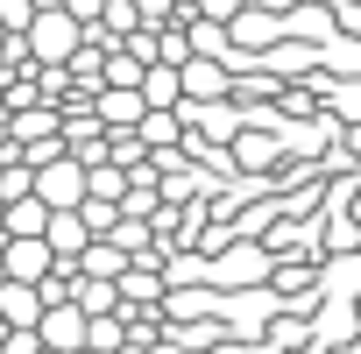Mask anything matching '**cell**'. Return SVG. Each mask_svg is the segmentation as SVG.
<instances>
[{
  "mask_svg": "<svg viewBox=\"0 0 361 354\" xmlns=\"http://www.w3.org/2000/svg\"><path fill=\"white\" fill-rule=\"evenodd\" d=\"M85 241H92V234H85V220H78V206H64V213H50V220H43V248H50L57 262H71V255H78Z\"/></svg>",
  "mask_w": 361,
  "mask_h": 354,
  "instance_id": "cell-6",
  "label": "cell"
},
{
  "mask_svg": "<svg viewBox=\"0 0 361 354\" xmlns=\"http://www.w3.org/2000/svg\"><path fill=\"white\" fill-rule=\"evenodd\" d=\"M92 121L99 128H135L142 121V92L135 85H92Z\"/></svg>",
  "mask_w": 361,
  "mask_h": 354,
  "instance_id": "cell-5",
  "label": "cell"
},
{
  "mask_svg": "<svg viewBox=\"0 0 361 354\" xmlns=\"http://www.w3.org/2000/svg\"><path fill=\"white\" fill-rule=\"evenodd\" d=\"M276 156V142H255V135H241V163H269Z\"/></svg>",
  "mask_w": 361,
  "mask_h": 354,
  "instance_id": "cell-13",
  "label": "cell"
},
{
  "mask_svg": "<svg viewBox=\"0 0 361 354\" xmlns=\"http://www.w3.org/2000/svg\"><path fill=\"white\" fill-rule=\"evenodd\" d=\"M36 354H57V347H43V340H36Z\"/></svg>",
  "mask_w": 361,
  "mask_h": 354,
  "instance_id": "cell-16",
  "label": "cell"
},
{
  "mask_svg": "<svg viewBox=\"0 0 361 354\" xmlns=\"http://www.w3.org/2000/svg\"><path fill=\"white\" fill-rule=\"evenodd\" d=\"M29 192H36L50 213L78 206V199H85V163H78V156H64V149H57V156H43V163L29 170Z\"/></svg>",
  "mask_w": 361,
  "mask_h": 354,
  "instance_id": "cell-2",
  "label": "cell"
},
{
  "mask_svg": "<svg viewBox=\"0 0 361 354\" xmlns=\"http://www.w3.org/2000/svg\"><path fill=\"white\" fill-rule=\"evenodd\" d=\"M255 8H290V0H255Z\"/></svg>",
  "mask_w": 361,
  "mask_h": 354,
  "instance_id": "cell-15",
  "label": "cell"
},
{
  "mask_svg": "<svg viewBox=\"0 0 361 354\" xmlns=\"http://www.w3.org/2000/svg\"><path fill=\"white\" fill-rule=\"evenodd\" d=\"M177 92H185V99H227V64L192 50L185 64H177Z\"/></svg>",
  "mask_w": 361,
  "mask_h": 354,
  "instance_id": "cell-4",
  "label": "cell"
},
{
  "mask_svg": "<svg viewBox=\"0 0 361 354\" xmlns=\"http://www.w3.org/2000/svg\"><path fill=\"white\" fill-rule=\"evenodd\" d=\"M199 276H213L206 255H170V269H163V283H199Z\"/></svg>",
  "mask_w": 361,
  "mask_h": 354,
  "instance_id": "cell-11",
  "label": "cell"
},
{
  "mask_svg": "<svg viewBox=\"0 0 361 354\" xmlns=\"http://www.w3.org/2000/svg\"><path fill=\"white\" fill-rule=\"evenodd\" d=\"M36 340H43V347H57V354H71V347H85V312H78L71 298H57V305H43V312H36Z\"/></svg>",
  "mask_w": 361,
  "mask_h": 354,
  "instance_id": "cell-3",
  "label": "cell"
},
{
  "mask_svg": "<svg viewBox=\"0 0 361 354\" xmlns=\"http://www.w3.org/2000/svg\"><path fill=\"white\" fill-rule=\"evenodd\" d=\"M135 92H142V106H177V99H185V92H177V64H142Z\"/></svg>",
  "mask_w": 361,
  "mask_h": 354,
  "instance_id": "cell-7",
  "label": "cell"
},
{
  "mask_svg": "<svg viewBox=\"0 0 361 354\" xmlns=\"http://www.w3.org/2000/svg\"><path fill=\"white\" fill-rule=\"evenodd\" d=\"M163 291H170V283H163ZM163 312H170V319H206V312H213V291H199V283H177Z\"/></svg>",
  "mask_w": 361,
  "mask_h": 354,
  "instance_id": "cell-8",
  "label": "cell"
},
{
  "mask_svg": "<svg viewBox=\"0 0 361 354\" xmlns=\"http://www.w3.org/2000/svg\"><path fill=\"white\" fill-rule=\"evenodd\" d=\"M71 354H99V347H71Z\"/></svg>",
  "mask_w": 361,
  "mask_h": 354,
  "instance_id": "cell-17",
  "label": "cell"
},
{
  "mask_svg": "<svg viewBox=\"0 0 361 354\" xmlns=\"http://www.w3.org/2000/svg\"><path fill=\"white\" fill-rule=\"evenodd\" d=\"M185 43H192L199 57H227V22H206V15H199V29H192Z\"/></svg>",
  "mask_w": 361,
  "mask_h": 354,
  "instance_id": "cell-9",
  "label": "cell"
},
{
  "mask_svg": "<svg viewBox=\"0 0 361 354\" xmlns=\"http://www.w3.org/2000/svg\"><path fill=\"white\" fill-rule=\"evenodd\" d=\"M213 276H220V283H248V276H262V255H255V248H234Z\"/></svg>",
  "mask_w": 361,
  "mask_h": 354,
  "instance_id": "cell-10",
  "label": "cell"
},
{
  "mask_svg": "<svg viewBox=\"0 0 361 354\" xmlns=\"http://www.w3.org/2000/svg\"><path fill=\"white\" fill-rule=\"evenodd\" d=\"M78 36H85V29H78L64 8H36L29 29H22V57H29V64H64V57L78 50Z\"/></svg>",
  "mask_w": 361,
  "mask_h": 354,
  "instance_id": "cell-1",
  "label": "cell"
},
{
  "mask_svg": "<svg viewBox=\"0 0 361 354\" xmlns=\"http://www.w3.org/2000/svg\"><path fill=\"white\" fill-rule=\"evenodd\" d=\"M199 15L206 22H227V15H241V0H199Z\"/></svg>",
  "mask_w": 361,
  "mask_h": 354,
  "instance_id": "cell-14",
  "label": "cell"
},
{
  "mask_svg": "<svg viewBox=\"0 0 361 354\" xmlns=\"http://www.w3.org/2000/svg\"><path fill=\"white\" fill-rule=\"evenodd\" d=\"M0 276H8V269H0Z\"/></svg>",
  "mask_w": 361,
  "mask_h": 354,
  "instance_id": "cell-18",
  "label": "cell"
},
{
  "mask_svg": "<svg viewBox=\"0 0 361 354\" xmlns=\"http://www.w3.org/2000/svg\"><path fill=\"white\" fill-rule=\"evenodd\" d=\"M29 15H36L29 0H0V29H8V36H22V29H29Z\"/></svg>",
  "mask_w": 361,
  "mask_h": 354,
  "instance_id": "cell-12",
  "label": "cell"
}]
</instances>
